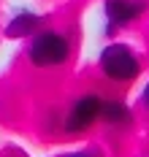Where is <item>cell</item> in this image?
Here are the masks:
<instances>
[{
  "label": "cell",
  "instance_id": "6da1fadb",
  "mask_svg": "<svg viewBox=\"0 0 149 157\" xmlns=\"http://www.w3.org/2000/svg\"><path fill=\"white\" fill-rule=\"evenodd\" d=\"M71 60V41L57 30H38L27 44V63L33 68H57Z\"/></svg>",
  "mask_w": 149,
  "mask_h": 157
},
{
  "label": "cell",
  "instance_id": "7a4b0ae2",
  "mask_svg": "<svg viewBox=\"0 0 149 157\" xmlns=\"http://www.w3.org/2000/svg\"><path fill=\"white\" fill-rule=\"evenodd\" d=\"M100 73L114 84H130L141 76V57L128 44H109L98 57Z\"/></svg>",
  "mask_w": 149,
  "mask_h": 157
},
{
  "label": "cell",
  "instance_id": "3957f363",
  "mask_svg": "<svg viewBox=\"0 0 149 157\" xmlns=\"http://www.w3.org/2000/svg\"><path fill=\"white\" fill-rule=\"evenodd\" d=\"M100 98L98 92H84L73 98L71 109H68L65 119H63V130L68 136H82L100 119Z\"/></svg>",
  "mask_w": 149,
  "mask_h": 157
},
{
  "label": "cell",
  "instance_id": "277c9868",
  "mask_svg": "<svg viewBox=\"0 0 149 157\" xmlns=\"http://www.w3.org/2000/svg\"><path fill=\"white\" fill-rule=\"evenodd\" d=\"M103 11H106V19H109V33H114L117 27L138 22L147 14V0H106Z\"/></svg>",
  "mask_w": 149,
  "mask_h": 157
},
{
  "label": "cell",
  "instance_id": "5b68a950",
  "mask_svg": "<svg viewBox=\"0 0 149 157\" xmlns=\"http://www.w3.org/2000/svg\"><path fill=\"white\" fill-rule=\"evenodd\" d=\"M98 122L122 130V127H130L133 111L128 109L122 100H117V98H103V100H100V119H98Z\"/></svg>",
  "mask_w": 149,
  "mask_h": 157
},
{
  "label": "cell",
  "instance_id": "8992f818",
  "mask_svg": "<svg viewBox=\"0 0 149 157\" xmlns=\"http://www.w3.org/2000/svg\"><path fill=\"white\" fill-rule=\"evenodd\" d=\"M41 25H44V19L33 11H22L17 14L11 22H8V27H6V35L8 38H33L35 33L41 30Z\"/></svg>",
  "mask_w": 149,
  "mask_h": 157
},
{
  "label": "cell",
  "instance_id": "52a82bcc",
  "mask_svg": "<svg viewBox=\"0 0 149 157\" xmlns=\"http://www.w3.org/2000/svg\"><path fill=\"white\" fill-rule=\"evenodd\" d=\"M63 157H98V155L90 152V149H79V152H68V155H63Z\"/></svg>",
  "mask_w": 149,
  "mask_h": 157
},
{
  "label": "cell",
  "instance_id": "ba28073f",
  "mask_svg": "<svg viewBox=\"0 0 149 157\" xmlns=\"http://www.w3.org/2000/svg\"><path fill=\"white\" fill-rule=\"evenodd\" d=\"M141 106L149 111V81H147V87H144V92H141Z\"/></svg>",
  "mask_w": 149,
  "mask_h": 157
}]
</instances>
